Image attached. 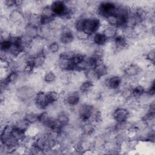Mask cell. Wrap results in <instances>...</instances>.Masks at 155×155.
Here are the masks:
<instances>
[{"instance_id": "obj_1", "label": "cell", "mask_w": 155, "mask_h": 155, "mask_svg": "<svg viewBox=\"0 0 155 155\" xmlns=\"http://www.w3.org/2000/svg\"><path fill=\"white\" fill-rule=\"evenodd\" d=\"M84 18L82 30L84 31L90 36H92L96 32L99 31V28L102 25L101 19L92 15H88L84 14Z\"/></svg>"}, {"instance_id": "obj_2", "label": "cell", "mask_w": 155, "mask_h": 155, "mask_svg": "<svg viewBox=\"0 0 155 155\" xmlns=\"http://www.w3.org/2000/svg\"><path fill=\"white\" fill-rule=\"evenodd\" d=\"M36 92V89L32 85L24 84L16 89L15 96L18 101L26 104L34 99Z\"/></svg>"}, {"instance_id": "obj_3", "label": "cell", "mask_w": 155, "mask_h": 155, "mask_svg": "<svg viewBox=\"0 0 155 155\" xmlns=\"http://www.w3.org/2000/svg\"><path fill=\"white\" fill-rule=\"evenodd\" d=\"M58 38L59 42L61 44L64 45H71L75 39L74 31L70 25L65 24L60 32Z\"/></svg>"}, {"instance_id": "obj_4", "label": "cell", "mask_w": 155, "mask_h": 155, "mask_svg": "<svg viewBox=\"0 0 155 155\" xmlns=\"http://www.w3.org/2000/svg\"><path fill=\"white\" fill-rule=\"evenodd\" d=\"M76 107V114H78L81 122L89 121V119L94 109L95 108V107H94V105L92 104L87 102L79 104Z\"/></svg>"}, {"instance_id": "obj_5", "label": "cell", "mask_w": 155, "mask_h": 155, "mask_svg": "<svg viewBox=\"0 0 155 155\" xmlns=\"http://www.w3.org/2000/svg\"><path fill=\"white\" fill-rule=\"evenodd\" d=\"M117 3L111 1H102L98 4L97 11V14L101 18H105L107 16L114 13Z\"/></svg>"}, {"instance_id": "obj_6", "label": "cell", "mask_w": 155, "mask_h": 155, "mask_svg": "<svg viewBox=\"0 0 155 155\" xmlns=\"http://www.w3.org/2000/svg\"><path fill=\"white\" fill-rule=\"evenodd\" d=\"M81 99V94L79 90L68 91L64 97L65 105L69 108H74L79 104Z\"/></svg>"}, {"instance_id": "obj_7", "label": "cell", "mask_w": 155, "mask_h": 155, "mask_svg": "<svg viewBox=\"0 0 155 155\" xmlns=\"http://www.w3.org/2000/svg\"><path fill=\"white\" fill-rule=\"evenodd\" d=\"M131 111L127 108L124 107H118L112 112V118L116 123L124 122L129 120L131 116Z\"/></svg>"}, {"instance_id": "obj_8", "label": "cell", "mask_w": 155, "mask_h": 155, "mask_svg": "<svg viewBox=\"0 0 155 155\" xmlns=\"http://www.w3.org/2000/svg\"><path fill=\"white\" fill-rule=\"evenodd\" d=\"M122 78L118 74H113L105 79L104 84L107 89L116 91L120 89L122 85Z\"/></svg>"}, {"instance_id": "obj_9", "label": "cell", "mask_w": 155, "mask_h": 155, "mask_svg": "<svg viewBox=\"0 0 155 155\" xmlns=\"http://www.w3.org/2000/svg\"><path fill=\"white\" fill-rule=\"evenodd\" d=\"M122 71L125 78L134 79L140 75L142 72V69L137 64L128 63L124 66Z\"/></svg>"}, {"instance_id": "obj_10", "label": "cell", "mask_w": 155, "mask_h": 155, "mask_svg": "<svg viewBox=\"0 0 155 155\" xmlns=\"http://www.w3.org/2000/svg\"><path fill=\"white\" fill-rule=\"evenodd\" d=\"M33 102L40 110H45L49 105L46 92L44 90L38 91L34 97Z\"/></svg>"}, {"instance_id": "obj_11", "label": "cell", "mask_w": 155, "mask_h": 155, "mask_svg": "<svg viewBox=\"0 0 155 155\" xmlns=\"http://www.w3.org/2000/svg\"><path fill=\"white\" fill-rule=\"evenodd\" d=\"M40 15L42 19V25H48L56 18L50 4H45L43 6L41 10Z\"/></svg>"}, {"instance_id": "obj_12", "label": "cell", "mask_w": 155, "mask_h": 155, "mask_svg": "<svg viewBox=\"0 0 155 155\" xmlns=\"http://www.w3.org/2000/svg\"><path fill=\"white\" fill-rule=\"evenodd\" d=\"M28 25L39 28L42 25V19L40 13H24Z\"/></svg>"}, {"instance_id": "obj_13", "label": "cell", "mask_w": 155, "mask_h": 155, "mask_svg": "<svg viewBox=\"0 0 155 155\" xmlns=\"http://www.w3.org/2000/svg\"><path fill=\"white\" fill-rule=\"evenodd\" d=\"M48 133L39 134L35 138L34 146L39 150V152L44 153L47 150V139Z\"/></svg>"}, {"instance_id": "obj_14", "label": "cell", "mask_w": 155, "mask_h": 155, "mask_svg": "<svg viewBox=\"0 0 155 155\" xmlns=\"http://www.w3.org/2000/svg\"><path fill=\"white\" fill-rule=\"evenodd\" d=\"M80 128L83 136L90 137L96 133L97 125L90 121H85L81 123Z\"/></svg>"}, {"instance_id": "obj_15", "label": "cell", "mask_w": 155, "mask_h": 155, "mask_svg": "<svg viewBox=\"0 0 155 155\" xmlns=\"http://www.w3.org/2000/svg\"><path fill=\"white\" fill-rule=\"evenodd\" d=\"M1 143L12 149H15L20 143L12 134H1Z\"/></svg>"}, {"instance_id": "obj_16", "label": "cell", "mask_w": 155, "mask_h": 155, "mask_svg": "<svg viewBox=\"0 0 155 155\" xmlns=\"http://www.w3.org/2000/svg\"><path fill=\"white\" fill-rule=\"evenodd\" d=\"M92 43L97 47H104L109 41L102 31H97L91 36Z\"/></svg>"}, {"instance_id": "obj_17", "label": "cell", "mask_w": 155, "mask_h": 155, "mask_svg": "<svg viewBox=\"0 0 155 155\" xmlns=\"http://www.w3.org/2000/svg\"><path fill=\"white\" fill-rule=\"evenodd\" d=\"M94 70L99 79L105 78L109 72L108 66L104 62V61H99L94 67Z\"/></svg>"}, {"instance_id": "obj_18", "label": "cell", "mask_w": 155, "mask_h": 155, "mask_svg": "<svg viewBox=\"0 0 155 155\" xmlns=\"http://www.w3.org/2000/svg\"><path fill=\"white\" fill-rule=\"evenodd\" d=\"M94 87V84L93 82L86 79L80 84L78 90L81 94L86 95L93 90Z\"/></svg>"}, {"instance_id": "obj_19", "label": "cell", "mask_w": 155, "mask_h": 155, "mask_svg": "<svg viewBox=\"0 0 155 155\" xmlns=\"http://www.w3.org/2000/svg\"><path fill=\"white\" fill-rule=\"evenodd\" d=\"M118 31L119 30L116 27L107 24V25L104 26L102 32L104 34L108 40L110 41L113 40L116 36L118 34Z\"/></svg>"}, {"instance_id": "obj_20", "label": "cell", "mask_w": 155, "mask_h": 155, "mask_svg": "<svg viewBox=\"0 0 155 155\" xmlns=\"http://www.w3.org/2000/svg\"><path fill=\"white\" fill-rule=\"evenodd\" d=\"M120 97L124 102H127L132 98L133 97L132 87L130 85H123L120 89Z\"/></svg>"}, {"instance_id": "obj_21", "label": "cell", "mask_w": 155, "mask_h": 155, "mask_svg": "<svg viewBox=\"0 0 155 155\" xmlns=\"http://www.w3.org/2000/svg\"><path fill=\"white\" fill-rule=\"evenodd\" d=\"M56 118L62 127L70 124V114L67 111L64 110L59 111L56 114Z\"/></svg>"}, {"instance_id": "obj_22", "label": "cell", "mask_w": 155, "mask_h": 155, "mask_svg": "<svg viewBox=\"0 0 155 155\" xmlns=\"http://www.w3.org/2000/svg\"><path fill=\"white\" fill-rule=\"evenodd\" d=\"M58 78L56 73L53 70H48L45 71L42 76V79L46 84L54 83Z\"/></svg>"}, {"instance_id": "obj_23", "label": "cell", "mask_w": 155, "mask_h": 155, "mask_svg": "<svg viewBox=\"0 0 155 155\" xmlns=\"http://www.w3.org/2000/svg\"><path fill=\"white\" fill-rule=\"evenodd\" d=\"M38 113H36L34 111H27L24 113L23 118L30 125L36 124L38 122L39 119V114Z\"/></svg>"}, {"instance_id": "obj_24", "label": "cell", "mask_w": 155, "mask_h": 155, "mask_svg": "<svg viewBox=\"0 0 155 155\" xmlns=\"http://www.w3.org/2000/svg\"><path fill=\"white\" fill-rule=\"evenodd\" d=\"M46 94L49 105L59 101L61 97V93L55 90H52L47 91Z\"/></svg>"}, {"instance_id": "obj_25", "label": "cell", "mask_w": 155, "mask_h": 155, "mask_svg": "<svg viewBox=\"0 0 155 155\" xmlns=\"http://www.w3.org/2000/svg\"><path fill=\"white\" fill-rule=\"evenodd\" d=\"M24 34H25L26 35L28 36L33 39L37 37H39L38 28L27 24L24 28Z\"/></svg>"}, {"instance_id": "obj_26", "label": "cell", "mask_w": 155, "mask_h": 155, "mask_svg": "<svg viewBox=\"0 0 155 155\" xmlns=\"http://www.w3.org/2000/svg\"><path fill=\"white\" fill-rule=\"evenodd\" d=\"M20 143L22 142L24 138L26 136L25 132L19 128H18L14 126V128L11 134Z\"/></svg>"}, {"instance_id": "obj_27", "label": "cell", "mask_w": 155, "mask_h": 155, "mask_svg": "<svg viewBox=\"0 0 155 155\" xmlns=\"http://www.w3.org/2000/svg\"><path fill=\"white\" fill-rule=\"evenodd\" d=\"M132 90H133V96L134 97L136 98L137 99L146 91V89L145 87L139 84L133 86Z\"/></svg>"}, {"instance_id": "obj_28", "label": "cell", "mask_w": 155, "mask_h": 155, "mask_svg": "<svg viewBox=\"0 0 155 155\" xmlns=\"http://www.w3.org/2000/svg\"><path fill=\"white\" fill-rule=\"evenodd\" d=\"M85 56L86 54L83 53H81L80 51H75L71 58V61L74 65L76 66L81 63L84 59Z\"/></svg>"}, {"instance_id": "obj_29", "label": "cell", "mask_w": 155, "mask_h": 155, "mask_svg": "<svg viewBox=\"0 0 155 155\" xmlns=\"http://www.w3.org/2000/svg\"><path fill=\"white\" fill-rule=\"evenodd\" d=\"M47 48L50 54H56L60 50V43L56 41H51L47 45Z\"/></svg>"}, {"instance_id": "obj_30", "label": "cell", "mask_w": 155, "mask_h": 155, "mask_svg": "<svg viewBox=\"0 0 155 155\" xmlns=\"http://www.w3.org/2000/svg\"><path fill=\"white\" fill-rule=\"evenodd\" d=\"M74 33H75V38H76L78 41H81V42L87 41L91 36L83 30H75Z\"/></svg>"}, {"instance_id": "obj_31", "label": "cell", "mask_w": 155, "mask_h": 155, "mask_svg": "<svg viewBox=\"0 0 155 155\" xmlns=\"http://www.w3.org/2000/svg\"><path fill=\"white\" fill-rule=\"evenodd\" d=\"M30 125V124H29L23 117L14 124V126L15 127L19 128V129L24 131L25 132H26L28 128Z\"/></svg>"}, {"instance_id": "obj_32", "label": "cell", "mask_w": 155, "mask_h": 155, "mask_svg": "<svg viewBox=\"0 0 155 155\" xmlns=\"http://www.w3.org/2000/svg\"><path fill=\"white\" fill-rule=\"evenodd\" d=\"M145 59L150 63L154 64L155 60V51L154 48H150L148 50L145 55Z\"/></svg>"}, {"instance_id": "obj_33", "label": "cell", "mask_w": 155, "mask_h": 155, "mask_svg": "<svg viewBox=\"0 0 155 155\" xmlns=\"http://www.w3.org/2000/svg\"><path fill=\"white\" fill-rule=\"evenodd\" d=\"M12 45V43L10 42L9 39L1 41V44H0L1 50L8 51L11 48Z\"/></svg>"}, {"instance_id": "obj_34", "label": "cell", "mask_w": 155, "mask_h": 155, "mask_svg": "<svg viewBox=\"0 0 155 155\" xmlns=\"http://www.w3.org/2000/svg\"><path fill=\"white\" fill-rule=\"evenodd\" d=\"M10 36H11V33L8 30H1V41L9 39Z\"/></svg>"}]
</instances>
